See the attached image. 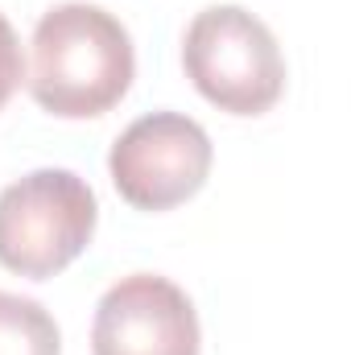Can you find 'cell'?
Here are the masks:
<instances>
[{"mask_svg":"<svg viewBox=\"0 0 351 355\" xmlns=\"http://www.w3.org/2000/svg\"><path fill=\"white\" fill-rule=\"evenodd\" d=\"M0 355H62L58 322L42 302L0 289Z\"/></svg>","mask_w":351,"mask_h":355,"instance_id":"6","label":"cell"},{"mask_svg":"<svg viewBox=\"0 0 351 355\" xmlns=\"http://www.w3.org/2000/svg\"><path fill=\"white\" fill-rule=\"evenodd\" d=\"M95 355H198V314L174 281L120 277L95 306Z\"/></svg>","mask_w":351,"mask_h":355,"instance_id":"5","label":"cell"},{"mask_svg":"<svg viewBox=\"0 0 351 355\" xmlns=\"http://www.w3.org/2000/svg\"><path fill=\"white\" fill-rule=\"evenodd\" d=\"M95 194L71 170H33L0 190V265L21 277H54L95 232Z\"/></svg>","mask_w":351,"mask_h":355,"instance_id":"3","label":"cell"},{"mask_svg":"<svg viewBox=\"0 0 351 355\" xmlns=\"http://www.w3.org/2000/svg\"><path fill=\"white\" fill-rule=\"evenodd\" d=\"M21 75H25V58H21V42L8 25V17L0 12V107L8 103V95L21 87Z\"/></svg>","mask_w":351,"mask_h":355,"instance_id":"7","label":"cell"},{"mask_svg":"<svg viewBox=\"0 0 351 355\" xmlns=\"http://www.w3.org/2000/svg\"><path fill=\"white\" fill-rule=\"evenodd\" d=\"M182 62L198 95L232 116H261L285 87L277 37L240 4H211L186 25Z\"/></svg>","mask_w":351,"mask_h":355,"instance_id":"2","label":"cell"},{"mask_svg":"<svg viewBox=\"0 0 351 355\" xmlns=\"http://www.w3.org/2000/svg\"><path fill=\"white\" fill-rule=\"evenodd\" d=\"M137 54L128 29L99 4H54L33 29V99L67 120L103 116L124 99Z\"/></svg>","mask_w":351,"mask_h":355,"instance_id":"1","label":"cell"},{"mask_svg":"<svg viewBox=\"0 0 351 355\" xmlns=\"http://www.w3.org/2000/svg\"><path fill=\"white\" fill-rule=\"evenodd\" d=\"M108 170L124 202L141 211H170L207 182L211 137L182 112H149L116 137Z\"/></svg>","mask_w":351,"mask_h":355,"instance_id":"4","label":"cell"}]
</instances>
